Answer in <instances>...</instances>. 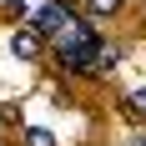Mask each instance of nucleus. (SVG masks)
<instances>
[{
  "label": "nucleus",
  "instance_id": "obj_1",
  "mask_svg": "<svg viewBox=\"0 0 146 146\" xmlns=\"http://www.w3.org/2000/svg\"><path fill=\"white\" fill-rule=\"evenodd\" d=\"M66 25H71V20H66V5H56V0L40 5V10L30 15V30H35L40 40H60V30H66Z\"/></svg>",
  "mask_w": 146,
  "mask_h": 146
},
{
  "label": "nucleus",
  "instance_id": "obj_2",
  "mask_svg": "<svg viewBox=\"0 0 146 146\" xmlns=\"http://www.w3.org/2000/svg\"><path fill=\"white\" fill-rule=\"evenodd\" d=\"M10 50L20 60H35V56H40V35H35V30H15V35H10Z\"/></svg>",
  "mask_w": 146,
  "mask_h": 146
},
{
  "label": "nucleus",
  "instance_id": "obj_3",
  "mask_svg": "<svg viewBox=\"0 0 146 146\" xmlns=\"http://www.w3.org/2000/svg\"><path fill=\"white\" fill-rule=\"evenodd\" d=\"M126 116H131V121H146V91H131V96H126Z\"/></svg>",
  "mask_w": 146,
  "mask_h": 146
},
{
  "label": "nucleus",
  "instance_id": "obj_4",
  "mask_svg": "<svg viewBox=\"0 0 146 146\" xmlns=\"http://www.w3.org/2000/svg\"><path fill=\"white\" fill-rule=\"evenodd\" d=\"M25 146H56V136L40 131V126H25Z\"/></svg>",
  "mask_w": 146,
  "mask_h": 146
},
{
  "label": "nucleus",
  "instance_id": "obj_5",
  "mask_svg": "<svg viewBox=\"0 0 146 146\" xmlns=\"http://www.w3.org/2000/svg\"><path fill=\"white\" fill-rule=\"evenodd\" d=\"M86 5H91L96 15H111V10H121V0H86Z\"/></svg>",
  "mask_w": 146,
  "mask_h": 146
},
{
  "label": "nucleus",
  "instance_id": "obj_6",
  "mask_svg": "<svg viewBox=\"0 0 146 146\" xmlns=\"http://www.w3.org/2000/svg\"><path fill=\"white\" fill-rule=\"evenodd\" d=\"M56 5H71V0H56Z\"/></svg>",
  "mask_w": 146,
  "mask_h": 146
}]
</instances>
